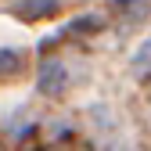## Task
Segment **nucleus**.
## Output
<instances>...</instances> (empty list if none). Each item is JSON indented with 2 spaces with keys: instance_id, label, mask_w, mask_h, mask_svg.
I'll list each match as a JSON object with an SVG mask.
<instances>
[{
  "instance_id": "nucleus-3",
  "label": "nucleus",
  "mask_w": 151,
  "mask_h": 151,
  "mask_svg": "<svg viewBox=\"0 0 151 151\" xmlns=\"http://www.w3.org/2000/svg\"><path fill=\"white\" fill-rule=\"evenodd\" d=\"M22 65V50H0V72H18Z\"/></svg>"
},
{
  "instance_id": "nucleus-4",
  "label": "nucleus",
  "mask_w": 151,
  "mask_h": 151,
  "mask_svg": "<svg viewBox=\"0 0 151 151\" xmlns=\"http://www.w3.org/2000/svg\"><path fill=\"white\" fill-rule=\"evenodd\" d=\"M93 29H101V14H83L72 22V32H93Z\"/></svg>"
},
{
  "instance_id": "nucleus-1",
  "label": "nucleus",
  "mask_w": 151,
  "mask_h": 151,
  "mask_svg": "<svg viewBox=\"0 0 151 151\" xmlns=\"http://www.w3.org/2000/svg\"><path fill=\"white\" fill-rule=\"evenodd\" d=\"M65 83H68V72L61 68V61H43L40 65V93H47V97H58V93L65 90Z\"/></svg>"
},
{
  "instance_id": "nucleus-5",
  "label": "nucleus",
  "mask_w": 151,
  "mask_h": 151,
  "mask_svg": "<svg viewBox=\"0 0 151 151\" xmlns=\"http://www.w3.org/2000/svg\"><path fill=\"white\" fill-rule=\"evenodd\" d=\"M115 4H137V0H115Z\"/></svg>"
},
{
  "instance_id": "nucleus-2",
  "label": "nucleus",
  "mask_w": 151,
  "mask_h": 151,
  "mask_svg": "<svg viewBox=\"0 0 151 151\" xmlns=\"http://www.w3.org/2000/svg\"><path fill=\"white\" fill-rule=\"evenodd\" d=\"M11 11L25 18H47L58 11V0H22V4H11Z\"/></svg>"
}]
</instances>
